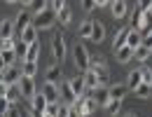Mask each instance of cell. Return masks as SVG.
I'll return each mask as SVG.
<instances>
[{"instance_id":"cell-22","label":"cell","mask_w":152,"mask_h":117,"mask_svg":"<svg viewBox=\"0 0 152 117\" xmlns=\"http://www.w3.org/2000/svg\"><path fill=\"white\" fill-rule=\"evenodd\" d=\"M115 56H117L119 63H129V61L133 58V49H131V47H122V49L115 52Z\"/></svg>"},{"instance_id":"cell-14","label":"cell","mask_w":152,"mask_h":117,"mask_svg":"<svg viewBox=\"0 0 152 117\" xmlns=\"http://www.w3.org/2000/svg\"><path fill=\"white\" fill-rule=\"evenodd\" d=\"M129 33H131V28H119V31H117V35H115V40H113L115 52L122 49V47H126V38H129Z\"/></svg>"},{"instance_id":"cell-20","label":"cell","mask_w":152,"mask_h":117,"mask_svg":"<svg viewBox=\"0 0 152 117\" xmlns=\"http://www.w3.org/2000/svg\"><path fill=\"white\" fill-rule=\"evenodd\" d=\"M126 47H131L133 52H136L138 47H143V35H140L138 31H131L129 38H126Z\"/></svg>"},{"instance_id":"cell-43","label":"cell","mask_w":152,"mask_h":117,"mask_svg":"<svg viewBox=\"0 0 152 117\" xmlns=\"http://www.w3.org/2000/svg\"><path fill=\"white\" fill-rule=\"evenodd\" d=\"M143 47H148V49H152V33L148 35V38H143Z\"/></svg>"},{"instance_id":"cell-37","label":"cell","mask_w":152,"mask_h":117,"mask_svg":"<svg viewBox=\"0 0 152 117\" xmlns=\"http://www.w3.org/2000/svg\"><path fill=\"white\" fill-rule=\"evenodd\" d=\"M140 75H143V82H145V84H152V68H145V66H143V68H140Z\"/></svg>"},{"instance_id":"cell-35","label":"cell","mask_w":152,"mask_h":117,"mask_svg":"<svg viewBox=\"0 0 152 117\" xmlns=\"http://www.w3.org/2000/svg\"><path fill=\"white\" fill-rule=\"evenodd\" d=\"M70 19H73V12H70V10H68V7H66V10H61V12H58V21H61V23H63V26H68V23H70Z\"/></svg>"},{"instance_id":"cell-44","label":"cell","mask_w":152,"mask_h":117,"mask_svg":"<svg viewBox=\"0 0 152 117\" xmlns=\"http://www.w3.org/2000/svg\"><path fill=\"white\" fill-rule=\"evenodd\" d=\"M68 117H82V115H80V113H77L75 108H73V105H70V113H68Z\"/></svg>"},{"instance_id":"cell-19","label":"cell","mask_w":152,"mask_h":117,"mask_svg":"<svg viewBox=\"0 0 152 117\" xmlns=\"http://www.w3.org/2000/svg\"><path fill=\"white\" fill-rule=\"evenodd\" d=\"M140 84H143V75H140V68H136V70H131V73H129V80H126V87H131L133 91H136V89H138Z\"/></svg>"},{"instance_id":"cell-10","label":"cell","mask_w":152,"mask_h":117,"mask_svg":"<svg viewBox=\"0 0 152 117\" xmlns=\"http://www.w3.org/2000/svg\"><path fill=\"white\" fill-rule=\"evenodd\" d=\"M58 96L63 98L66 105H75V103H77V96L73 94V89H70L68 82H58Z\"/></svg>"},{"instance_id":"cell-42","label":"cell","mask_w":152,"mask_h":117,"mask_svg":"<svg viewBox=\"0 0 152 117\" xmlns=\"http://www.w3.org/2000/svg\"><path fill=\"white\" fill-rule=\"evenodd\" d=\"M82 7H84V10H94L96 2H94V0H84V2H82Z\"/></svg>"},{"instance_id":"cell-29","label":"cell","mask_w":152,"mask_h":117,"mask_svg":"<svg viewBox=\"0 0 152 117\" xmlns=\"http://www.w3.org/2000/svg\"><path fill=\"white\" fill-rule=\"evenodd\" d=\"M38 56H40V47H38V42H35V45H31V47H28L26 61H31V63H38Z\"/></svg>"},{"instance_id":"cell-34","label":"cell","mask_w":152,"mask_h":117,"mask_svg":"<svg viewBox=\"0 0 152 117\" xmlns=\"http://www.w3.org/2000/svg\"><path fill=\"white\" fill-rule=\"evenodd\" d=\"M14 52H17L19 61L23 63V61H26V54H28V45H23V42H17V49H14Z\"/></svg>"},{"instance_id":"cell-1","label":"cell","mask_w":152,"mask_h":117,"mask_svg":"<svg viewBox=\"0 0 152 117\" xmlns=\"http://www.w3.org/2000/svg\"><path fill=\"white\" fill-rule=\"evenodd\" d=\"M56 21H58V14L54 12V10H49V7H47L45 12H40L38 17L33 19V26L40 28V31H47V28H52Z\"/></svg>"},{"instance_id":"cell-8","label":"cell","mask_w":152,"mask_h":117,"mask_svg":"<svg viewBox=\"0 0 152 117\" xmlns=\"http://www.w3.org/2000/svg\"><path fill=\"white\" fill-rule=\"evenodd\" d=\"M40 91H42V96L47 98V103H61V96H58V84H49V82H45Z\"/></svg>"},{"instance_id":"cell-47","label":"cell","mask_w":152,"mask_h":117,"mask_svg":"<svg viewBox=\"0 0 152 117\" xmlns=\"http://www.w3.org/2000/svg\"><path fill=\"white\" fill-rule=\"evenodd\" d=\"M124 117H136V115H124Z\"/></svg>"},{"instance_id":"cell-49","label":"cell","mask_w":152,"mask_h":117,"mask_svg":"<svg viewBox=\"0 0 152 117\" xmlns=\"http://www.w3.org/2000/svg\"><path fill=\"white\" fill-rule=\"evenodd\" d=\"M150 12H152V7H150Z\"/></svg>"},{"instance_id":"cell-32","label":"cell","mask_w":152,"mask_h":117,"mask_svg":"<svg viewBox=\"0 0 152 117\" xmlns=\"http://www.w3.org/2000/svg\"><path fill=\"white\" fill-rule=\"evenodd\" d=\"M105 110H108V115H119V110H122V101H110V103L105 105Z\"/></svg>"},{"instance_id":"cell-24","label":"cell","mask_w":152,"mask_h":117,"mask_svg":"<svg viewBox=\"0 0 152 117\" xmlns=\"http://www.w3.org/2000/svg\"><path fill=\"white\" fill-rule=\"evenodd\" d=\"M35 73H38V63H31V61L21 63V75L23 78H35Z\"/></svg>"},{"instance_id":"cell-7","label":"cell","mask_w":152,"mask_h":117,"mask_svg":"<svg viewBox=\"0 0 152 117\" xmlns=\"http://www.w3.org/2000/svg\"><path fill=\"white\" fill-rule=\"evenodd\" d=\"M52 54L56 61H63L66 58V40L61 33H54V38H52Z\"/></svg>"},{"instance_id":"cell-31","label":"cell","mask_w":152,"mask_h":117,"mask_svg":"<svg viewBox=\"0 0 152 117\" xmlns=\"http://www.w3.org/2000/svg\"><path fill=\"white\" fill-rule=\"evenodd\" d=\"M150 56H152V52L148 47H138V49L133 52V58H138V61H148Z\"/></svg>"},{"instance_id":"cell-33","label":"cell","mask_w":152,"mask_h":117,"mask_svg":"<svg viewBox=\"0 0 152 117\" xmlns=\"http://www.w3.org/2000/svg\"><path fill=\"white\" fill-rule=\"evenodd\" d=\"M2 61H5L7 66H17L19 56H17V52H2Z\"/></svg>"},{"instance_id":"cell-9","label":"cell","mask_w":152,"mask_h":117,"mask_svg":"<svg viewBox=\"0 0 152 117\" xmlns=\"http://www.w3.org/2000/svg\"><path fill=\"white\" fill-rule=\"evenodd\" d=\"M31 17H33V14H31L28 10H23L19 17H17V21H14V31H17L19 35L26 31V28H31V26H33V19H31Z\"/></svg>"},{"instance_id":"cell-5","label":"cell","mask_w":152,"mask_h":117,"mask_svg":"<svg viewBox=\"0 0 152 117\" xmlns=\"http://www.w3.org/2000/svg\"><path fill=\"white\" fill-rule=\"evenodd\" d=\"M73 108H75L82 117H87V115H91V113L96 110V101L91 96H82V98H77V103L73 105Z\"/></svg>"},{"instance_id":"cell-36","label":"cell","mask_w":152,"mask_h":117,"mask_svg":"<svg viewBox=\"0 0 152 117\" xmlns=\"http://www.w3.org/2000/svg\"><path fill=\"white\" fill-rule=\"evenodd\" d=\"M10 108H12V103L7 101V98H0V117H5L10 113Z\"/></svg>"},{"instance_id":"cell-11","label":"cell","mask_w":152,"mask_h":117,"mask_svg":"<svg viewBox=\"0 0 152 117\" xmlns=\"http://www.w3.org/2000/svg\"><path fill=\"white\" fill-rule=\"evenodd\" d=\"M89 96L96 101V105H108V103H110V89H108V87H98Z\"/></svg>"},{"instance_id":"cell-45","label":"cell","mask_w":152,"mask_h":117,"mask_svg":"<svg viewBox=\"0 0 152 117\" xmlns=\"http://www.w3.org/2000/svg\"><path fill=\"white\" fill-rule=\"evenodd\" d=\"M7 68H10V66H7V63H5V61H2V56H0V73H5V70H7Z\"/></svg>"},{"instance_id":"cell-15","label":"cell","mask_w":152,"mask_h":117,"mask_svg":"<svg viewBox=\"0 0 152 117\" xmlns=\"http://www.w3.org/2000/svg\"><path fill=\"white\" fill-rule=\"evenodd\" d=\"M108 89H110V101H124L126 91H129L126 84H113V87H108Z\"/></svg>"},{"instance_id":"cell-3","label":"cell","mask_w":152,"mask_h":117,"mask_svg":"<svg viewBox=\"0 0 152 117\" xmlns=\"http://www.w3.org/2000/svg\"><path fill=\"white\" fill-rule=\"evenodd\" d=\"M73 58H75V66L80 70H89V63H91V56H89V52H87V47H82V45H75V49H73Z\"/></svg>"},{"instance_id":"cell-28","label":"cell","mask_w":152,"mask_h":117,"mask_svg":"<svg viewBox=\"0 0 152 117\" xmlns=\"http://www.w3.org/2000/svg\"><path fill=\"white\" fill-rule=\"evenodd\" d=\"M47 82H49V84H58V82H61V68H58V66H52V68L47 70Z\"/></svg>"},{"instance_id":"cell-30","label":"cell","mask_w":152,"mask_h":117,"mask_svg":"<svg viewBox=\"0 0 152 117\" xmlns=\"http://www.w3.org/2000/svg\"><path fill=\"white\" fill-rule=\"evenodd\" d=\"M133 94H136L138 98H148V96H152V84H145V82H143V84H140V87H138Z\"/></svg>"},{"instance_id":"cell-17","label":"cell","mask_w":152,"mask_h":117,"mask_svg":"<svg viewBox=\"0 0 152 117\" xmlns=\"http://www.w3.org/2000/svg\"><path fill=\"white\" fill-rule=\"evenodd\" d=\"M110 10H113V17H115V19H122V17H126V12H129V5H126L124 0H115Z\"/></svg>"},{"instance_id":"cell-13","label":"cell","mask_w":152,"mask_h":117,"mask_svg":"<svg viewBox=\"0 0 152 117\" xmlns=\"http://www.w3.org/2000/svg\"><path fill=\"white\" fill-rule=\"evenodd\" d=\"M21 78H23V75H21V68H17V66H10V68L5 70V82H7V84H19Z\"/></svg>"},{"instance_id":"cell-6","label":"cell","mask_w":152,"mask_h":117,"mask_svg":"<svg viewBox=\"0 0 152 117\" xmlns=\"http://www.w3.org/2000/svg\"><path fill=\"white\" fill-rule=\"evenodd\" d=\"M19 89H21V96H23V98H28V101H31V98H33V96H35V94L40 91V89H38V84H35V80H33V78H21Z\"/></svg>"},{"instance_id":"cell-4","label":"cell","mask_w":152,"mask_h":117,"mask_svg":"<svg viewBox=\"0 0 152 117\" xmlns=\"http://www.w3.org/2000/svg\"><path fill=\"white\" fill-rule=\"evenodd\" d=\"M47 98L42 96V91H38L35 96L31 98V117H45V110H47Z\"/></svg>"},{"instance_id":"cell-27","label":"cell","mask_w":152,"mask_h":117,"mask_svg":"<svg viewBox=\"0 0 152 117\" xmlns=\"http://www.w3.org/2000/svg\"><path fill=\"white\" fill-rule=\"evenodd\" d=\"M80 38H91V33H94V21L91 19H87V21H82V26H80Z\"/></svg>"},{"instance_id":"cell-38","label":"cell","mask_w":152,"mask_h":117,"mask_svg":"<svg viewBox=\"0 0 152 117\" xmlns=\"http://www.w3.org/2000/svg\"><path fill=\"white\" fill-rule=\"evenodd\" d=\"M68 113H70V105L61 103V105H58V115H56V117H68Z\"/></svg>"},{"instance_id":"cell-41","label":"cell","mask_w":152,"mask_h":117,"mask_svg":"<svg viewBox=\"0 0 152 117\" xmlns=\"http://www.w3.org/2000/svg\"><path fill=\"white\" fill-rule=\"evenodd\" d=\"M96 7H113L110 0H96Z\"/></svg>"},{"instance_id":"cell-48","label":"cell","mask_w":152,"mask_h":117,"mask_svg":"<svg viewBox=\"0 0 152 117\" xmlns=\"http://www.w3.org/2000/svg\"><path fill=\"white\" fill-rule=\"evenodd\" d=\"M0 56H2V49H0Z\"/></svg>"},{"instance_id":"cell-21","label":"cell","mask_w":152,"mask_h":117,"mask_svg":"<svg viewBox=\"0 0 152 117\" xmlns=\"http://www.w3.org/2000/svg\"><path fill=\"white\" fill-rule=\"evenodd\" d=\"M26 7H28V12H31V14H35V17H38L40 12H45V10H47V2H45V0H31V2H26Z\"/></svg>"},{"instance_id":"cell-50","label":"cell","mask_w":152,"mask_h":117,"mask_svg":"<svg viewBox=\"0 0 152 117\" xmlns=\"http://www.w3.org/2000/svg\"><path fill=\"white\" fill-rule=\"evenodd\" d=\"M150 52H152V49H150Z\"/></svg>"},{"instance_id":"cell-25","label":"cell","mask_w":152,"mask_h":117,"mask_svg":"<svg viewBox=\"0 0 152 117\" xmlns=\"http://www.w3.org/2000/svg\"><path fill=\"white\" fill-rule=\"evenodd\" d=\"M82 78H84V87H87L89 91H94V89H98V87H101V84H98V80H96V75L91 73V70H87Z\"/></svg>"},{"instance_id":"cell-40","label":"cell","mask_w":152,"mask_h":117,"mask_svg":"<svg viewBox=\"0 0 152 117\" xmlns=\"http://www.w3.org/2000/svg\"><path fill=\"white\" fill-rule=\"evenodd\" d=\"M7 91H10V84H7V82H2V84H0V98L7 96Z\"/></svg>"},{"instance_id":"cell-18","label":"cell","mask_w":152,"mask_h":117,"mask_svg":"<svg viewBox=\"0 0 152 117\" xmlns=\"http://www.w3.org/2000/svg\"><path fill=\"white\" fill-rule=\"evenodd\" d=\"M21 42H23V45H28V47H31V45H35V42H38V28H35V26L26 28V31L21 33Z\"/></svg>"},{"instance_id":"cell-2","label":"cell","mask_w":152,"mask_h":117,"mask_svg":"<svg viewBox=\"0 0 152 117\" xmlns=\"http://www.w3.org/2000/svg\"><path fill=\"white\" fill-rule=\"evenodd\" d=\"M89 70L96 75V80H98V84H101V87H108V84H110V70L105 68V63H103V61H96V58H91Z\"/></svg>"},{"instance_id":"cell-23","label":"cell","mask_w":152,"mask_h":117,"mask_svg":"<svg viewBox=\"0 0 152 117\" xmlns=\"http://www.w3.org/2000/svg\"><path fill=\"white\" fill-rule=\"evenodd\" d=\"M105 38V26L101 23V21H94V33H91V42H101V40Z\"/></svg>"},{"instance_id":"cell-12","label":"cell","mask_w":152,"mask_h":117,"mask_svg":"<svg viewBox=\"0 0 152 117\" xmlns=\"http://www.w3.org/2000/svg\"><path fill=\"white\" fill-rule=\"evenodd\" d=\"M14 21H10V19H2L0 21V40H12L14 38Z\"/></svg>"},{"instance_id":"cell-39","label":"cell","mask_w":152,"mask_h":117,"mask_svg":"<svg viewBox=\"0 0 152 117\" xmlns=\"http://www.w3.org/2000/svg\"><path fill=\"white\" fill-rule=\"evenodd\" d=\"M5 117H21V110L17 108V105H12V108H10V113H7Z\"/></svg>"},{"instance_id":"cell-46","label":"cell","mask_w":152,"mask_h":117,"mask_svg":"<svg viewBox=\"0 0 152 117\" xmlns=\"http://www.w3.org/2000/svg\"><path fill=\"white\" fill-rule=\"evenodd\" d=\"M2 82H5V73H0V84H2Z\"/></svg>"},{"instance_id":"cell-26","label":"cell","mask_w":152,"mask_h":117,"mask_svg":"<svg viewBox=\"0 0 152 117\" xmlns=\"http://www.w3.org/2000/svg\"><path fill=\"white\" fill-rule=\"evenodd\" d=\"M7 101H10V103H12V105H14V103H19L21 101V89H19V84H10V91H7Z\"/></svg>"},{"instance_id":"cell-16","label":"cell","mask_w":152,"mask_h":117,"mask_svg":"<svg viewBox=\"0 0 152 117\" xmlns=\"http://www.w3.org/2000/svg\"><path fill=\"white\" fill-rule=\"evenodd\" d=\"M68 84H70V89H73V94H75L77 98L84 96V91H87V87H84V78H73V80H68Z\"/></svg>"}]
</instances>
